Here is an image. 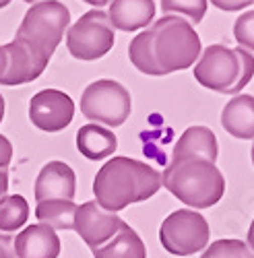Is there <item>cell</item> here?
I'll use <instances>...</instances> for the list:
<instances>
[{
	"label": "cell",
	"instance_id": "4",
	"mask_svg": "<svg viewBox=\"0 0 254 258\" xmlns=\"http://www.w3.org/2000/svg\"><path fill=\"white\" fill-rule=\"evenodd\" d=\"M151 48L163 75L193 67L201 56V37L186 19L165 15L151 27Z\"/></svg>",
	"mask_w": 254,
	"mask_h": 258
},
{
	"label": "cell",
	"instance_id": "15",
	"mask_svg": "<svg viewBox=\"0 0 254 258\" xmlns=\"http://www.w3.org/2000/svg\"><path fill=\"white\" fill-rule=\"evenodd\" d=\"M155 17L153 0H112L108 19L114 29L120 31H137L147 27Z\"/></svg>",
	"mask_w": 254,
	"mask_h": 258
},
{
	"label": "cell",
	"instance_id": "21",
	"mask_svg": "<svg viewBox=\"0 0 254 258\" xmlns=\"http://www.w3.org/2000/svg\"><path fill=\"white\" fill-rule=\"evenodd\" d=\"M129 56L131 62L137 67V71L145 73V75H153V77H161V69L157 67L155 56H153V48H151V29H147L143 33H139L129 48Z\"/></svg>",
	"mask_w": 254,
	"mask_h": 258
},
{
	"label": "cell",
	"instance_id": "32",
	"mask_svg": "<svg viewBox=\"0 0 254 258\" xmlns=\"http://www.w3.org/2000/svg\"><path fill=\"white\" fill-rule=\"evenodd\" d=\"M5 110H7V103H5V97L0 95V122H3V118H5Z\"/></svg>",
	"mask_w": 254,
	"mask_h": 258
},
{
	"label": "cell",
	"instance_id": "33",
	"mask_svg": "<svg viewBox=\"0 0 254 258\" xmlns=\"http://www.w3.org/2000/svg\"><path fill=\"white\" fill-rule=\"evenodd\" d=\"M7 5H11V0H0V9H5Z\"/></svg>",
	"mask_w": 254,
	"mask_h": 258
},
{
	"label": "cell",
	"instance_id": "3",
	"mask_svg": "<svg viewBox=\"0 0 254 258\" xmlns=\"http://www.w3.org/2000/svg\"><path fill=\"white\" fill-rule=\"evenodd\" d=\"M254 77V56L242 48H225L219 44L209 46L195 67V79L203 87L236 95Z\"/></svg>",
	"mask_w": 254,
	"mask_h": 258
},
{
	"label": "cell",
	"instance_id": "11",
	"mask_svg": "<svg viewBox=\"0 0 254 258\" xmlns=\"http://www.w3.org/2000/svg\"><path fill=\"white\" fill-rule=\"evenodd\" d=\"M122 223L124 221L116 213L105 211L103 207H99L97 201H87L77 207L73 229L91 250H95L108 240H112L116 231L122 227Z\"/></svg>",
	"mask_w": 254,
	"mask_h": 258
},
{
	"label": "cell",
	"instance_id": "35",
	"mask_svg": "<svg viewBox=\"0 0 254 258\" xmlns=\"http://www.w3.org/2000/svg\"><path fill=\"white\" fill-rule=\"evenodd\" d=\"M25 3H29V5H31V3H37V0H25Z\"/></svg>",
	"mask_w": 254,
	"mask_h": 258
},
{
	"label": "cell",
	"instance_id": "25",
	"mask_svg": "<svg viewBox=\"0 0 254 258\" xmlns=\"http://www.w3.org/2000/svg\"><path fill=\"white\" fill-rule=\"evenodd\" d=\"M211 5H215L221 11L231 13V11H242L250 5H254V0H211Z\"/></svg>",
	"mask_w": 254,
	"mask_h": 258
},
{
	"label": "cell",
	"instance_id": "26",
	"mask_svg": "<svg viewBox=\"0 0 254 258\" xmlns=\"http://www.w3.org/2000/svg\"><path fill=\"white\" fill-rule=\"evenodd\" d=\"M11 159H13V145L5 135H0V169H7L11 165Z\"/></svg>",
	"mask_w": 254,
	"mask_h": 258
},
{
	"label": "cell",
	"instance_id": "14",
	"mask_svg": "<svg viewBox=\"0 0 254 258\" xmlns=\"http://www.w3.org/2000/svg\"><path fill=\"white\" fill-rule=\"evenodd\" d=\"M217 155H219V149H217V139L213 131L207 126H190L176 143L172 161L205 159L209 163H215Z\"/></svg>",
	"mask_w": 254,
	"mask_h": 258
},
{
	"label": "cell",
	"instance_id": "17",
	"mask_svg": "<svg viewBox=\"0 0 254 258\" xmlns=\"http://www.w3.org/2000/svg\"><path fill=\"white\" fill-rule=\"evenodd\" d=\"M77 149L79 153L85 155L91 161H101L116 153L118 149V139L112 131H108L101 124H85L77 133Z\"/></svg>",
	"mask_w": 254,
	"mask_h": 258
},
{
	"label": "cell",
	"instance_id": "5",
	"mask_svg": "<svg viewBox=\"0 0 254 258\" xmlns=\"http://www.w3.org/2000/svg\"><path fill=\"white\" fill-rule=\"evenodd\" d=\"M69 25L71 11L58 0H44V3L31 5V9L25 13L17 29V37L27 39L29 44H33L46 56L52 58Z\"/></svg>",
	"mask_w": 254,
	"mask_h": 258
},
{
	"label": "cell",
	"instance_id": "29",
	"mask_svg": "<svg viewBox=\"0 0 254 258\" xmlns=\"http://www.w3.org/2000/svg\"><path fill=\"white\" fill-rule=\"evenodd\" d=\"M7 71V52H5V46H0V77L5 75Z\"/></svg>",
	"mask_w": 254,
	"mask_h": 258
},
{
	"label": "cell",
	"instance_id": "28",
	"mask_svg": "<svg viewBox=\"0 0 254 258\" xmlns=\"http://www.w3.org/2000/svg\"><path fill=\"white\" fill-rule=\"evenodd\" d=\"M7 190H9V174L7 169H0V201L7 197Z\"/></svg>",
	"mask_w": 254,
	"mask_h": 258
},
{
	"label": "cell",
	"instance_id": "34",
	"mask_svg": "<svg viewBox=\"0 0 254 258\" xmlns=\"http://www.w3.org/2000/svg\"><path fill=\"white\" fill-rule=\"evenodd\" d=\"M250 157H252V163H254V145H252V151H250Z\"/></svg>",
	"mask_w": 254,
	"mask_h": 258
},
{
	"label": "cell",
	"instance_id": "24",
	"mask_svg": "<svg viewBox=\"0 0 254 258\" xmlns=\"http://www.w3.org/2000/svg\"><path fill=\"white\" fill-rule=\"evenodd\" d=\"M234 37L240 46L254 52V11H248L236 19Z\"/></svg>",
	"mask_w": 254,
	"mask_h": 258
},
{
	"label": "cell",
	"instance_id": "6",
	"mask_svg": "<svg viewBox=\"0 0 254 258\" xmlns=\"http://www.w3.org/2000/svg\"><path fill=\"white\" fill-rule=\"evenodd\" d=\"M81 112L93 124L122 126L131 116V93L118 81H95L81 95Z\"/></svg>",
	"mask_w": 254,
	"mask_h": 258
},
{
	"label": "cell",
	"instance_id": "12",
	"mask_svg": "<svg viewBox=\"0 0 254 258\" xmlns=\"http://www.w3.org/2000/svg\"><path fill=\"white\" fill-rule=\"evenodd\" d=\"M77 178L65 161H50L35 180V201H75Z\"/></svg>",
	"mask_w": 254,
	"mask_h": 258
},
{
	"label": "cell",
	"instance_id": "20",
	"mask_svg": "<svg viewBox=\"0 0 254 258\" xmlns=\"http://www.w3.org/2000/svg\"><path fill=\"white\" fill-rule=\"evenodd\" d=\"M29 219V205L21 195H7L0 201V231L17 235Z\"/></svg>",
	"mask_w": 254,
	"mask_h": 258
},
{
	"label": "cell",
	"instance_id": "31",
	"mask_svg": "<svg viewBox=\"0 0 254 258\" xmlns=\"http://www.w3.org/2000/svg\"><path fill=\"white\" fill-rule=\"evenodd\" d=\"M83 3H87V5H93V7H103V5H110L112 0H83Z\"/></svg>",
	"mask_w": 254,
	"mask_h": 258
},
{
	"label": "cell",
	"instance_id": "18",
	"mask_svg": "<svg viewBox=\"0 0 254 258\" xmlns=\"http://www.w3.org/2000/svg\"><path fill=\"white\" fill-rule=\"evenodd\" d=\"M95 258H145L147 248L141 240V235L129 225L122 223V227L116 231L112 240H108L103 246L93 250Z\"/></svg>",
	"mask_w": 254,
	"mask_h": 258
},
{
	"label": "cell",
	"instance_id": "16",
	"mask_svg": "<svg viewBox=\"0 0 254 258\" xmlns=\"http://www.w3.org/2000/svg\"><path fill=\"white\" fill-rule=\"evenodd\" d=\"M221 126L236 139H254V95L229 99L221 112Z\"/></svg>",
	"mask_w": 254,
	"mask_h": 258
},
{
	"label": "cell",
	"instance_id": "23",
	"mask_svg": "<svg viewBox=\"0 0 254 258\" xmlns=\"http://www.w3.org/2000/svg\"><path fill=\"white\" fill-rule=\"evenodd\" d=\"M163 13H182L193 23H201L207 13V0H161Z\"/></svg>",
	"mask_w": 254,
	"mask_h": 258
},
{
	"label": "cell",
	"instance_id": "1",
	"mask_svg": "<svg viewBox=\"0 0 254 258\" xmlns=\"http://www.w3.org/2000/svg\"><path fill=\"white\" fill-rule=\"evenodd\" d=\"M159 188V171L131 157H112L103 163L93 180L95 201L110 213L149 201L153 195H157Z\"/></svg>",
	"mask_w": 254,
	"mask_h": 258
},
{
	"label": "cell",
	"instance_id": "10",
	"mask_svg": "<svg viewBox=\"0 0 254 258\" xmlns=\"http://www.w3.org/2000/svg\"><path fill=\"white\" fill-rule=\"evenodd\" d=\"M75 101L58 89H44L29 101V120L44 133H60L73 122Z\"/></svg>",
	"mask_w": 254,
	"mask_h": 258
},
{
	"label": "cell",
	"instance_id": "19",
	"mask_svg": "<svg viewBox=\"0 0 254 258\" xmlns=\"http://www.w3.org/2000/svg\"><path fill=\"white\" fill-rule=\"evenodd\" d=\"M77 205L73 201H41L35 207V217L39 223L56 229H73Z\"/></svg>",
	"mask_w": 254,
	"mask_h": 258
},
{
	"label": "cell",
	"instance_id": "7",
	"mask_svg": "<svg viewBox=\"0 0 254 258\" xmlns=\"http://www.w3.org/2000/svg\"><path fill=\"white\" fill-rule=\"evenodd\" d=\"M114 46V27L108 13L93 9L81 15L67 33V48L77 60H97L103 58Z\"/></svg>",
	"mask_w": 254,
	"mask_h": 258
},
{
	"label": "cell",
	"instance_id": "2",
	"mask_svg": "<svg viewBox=\"0 0 254 258\" xmlns=\"http://www.w3.org/2000/svg\"><path fill=\"white\" fill-rule=\"evenodd\" d=\"M161 186L193 209H209L221 201L225 192V178L215 163L205 159L172 161L163 171Z\"/></svg>",
	"mask_w": 254,
	"mask_h": 258
},
{
	"label": "cell",
	"instance_id": "27",
	"mask_svg": "<svg viewBox=\"0 0 254 258\" xmlns=\"http://www.w3.org/2000/svg\"><path fill=\"white\" fill-rule=\"evenodd\" d=\"M13 242H15V235L0 231V258H15Z\"/></svg>",
	"mask_w": 254,
	"mask_h": 258
},
{
	"label": "cell",
	"instance_id": "8",
	"mask_svg": "<svg viewBox=\"0 0 254 258\" xmlns=\"http://www.w3.org/2000/svg\"><path fill=\"white\" fill-rule=\"evenodd\" d=\"M159 240L169 254L190 256L209 244V223L195 211H174L163 219L159 227Z\"/></svg>",
	"mask_w": 254,
	"mask_h": 258
},
{
	"label": "cell",
	"instance_id": "30",
	"mask_svg": "<svg viewBox=\"0 0 254 258\" xmlns=\"http://www.w3.org/2000/svg\"><path fill=\"white\" fill-rule=\"evenodd\" d=\"M248 248L254 252V219H252V223L248 227Z\"/></svg>",
	"mask_w": 254,
	"mask_h": 258
},
{
	"label": "cell",
	"instance_id": "22",
	"mask_svg": "<svg viewBox=\"0 0 254 258\" xmlns=\"http://www.w3.org/2000/svg\"><path fill=\"white\" fill-rule=\"evenodd\" d=\"M201 258H254V252L242 240H217L203 252Z\"/></svg>",
	"mask_w": 254,
	"mask_h": 258
},
{
	"label": "cell",
	"instance_id": "13",
	"mask_svg": "<svg viewBox=\"0 0 254 258\" xmlns=\"http://www.w3.org/2000/svg\"><path fill=\"white\" fill-rule=\"evenodd\" d=\"M15 258H58L60 238L46 223H35L15 235Z\"/></svg>",
	"mask_w": 254,
	"mask_h": 258
},
{
	"label": "cell",
	"instance_id": "9",
	"mask_svg": "<svg viewBox=\"0 0 254 258\" xmlns=\"http://www.w3.org/2000/svg\"><path fill=\"white\" fill-rule=\"evenodd\" d=\"M7 52V71L0 77V85L5 87H15V85H25L41 77L46 71L50 56H46L39 48L29 44L27 39L17 37L11 44L5 46Z\"/></svg>",
	"mask_w": 254,
	"mask_h": 258
}]
</instances>
